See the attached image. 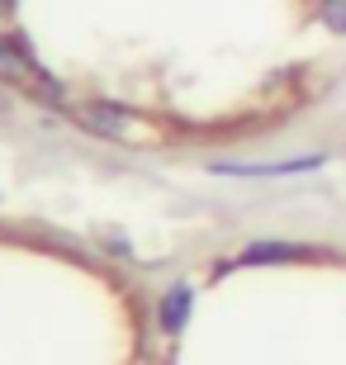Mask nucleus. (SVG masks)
<instances>
[{"instance_id":"nucleus-1","label":"nucleus","mask_w":346,"mask_h":365,"mask_svg":"<svg viewBox=\"0 0 346 365\" xmlns=\"http://www.w3.org/2000/svg\"><path fill=\"white\" fill-rule=\"evenodd\" d=\"M0 76H5V81H19V86H43V91H48V81L34 71V62L19 53V43H0Z\"/></svg>"},{"instance_id":"nucleus-2","label":"nucleus","mask_w":346,"mask_h":365,"mask_svg":"<svg viewBox=\"0 0 346 365\" xmlns=\"http://www.w3.org/2000/svg\"><path fill=\"white\" fill-rule=\"evenodd\" d=\"M0 5H5V0H0Z\"/></svg>"}]
</instances>
